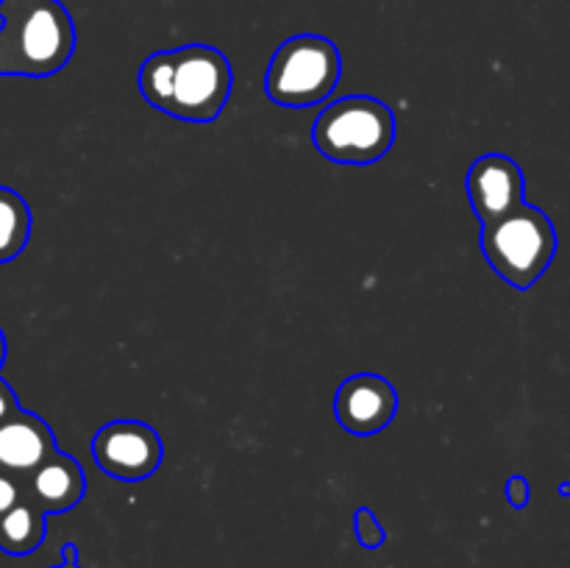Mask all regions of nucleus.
Wrapping results in <instances>:
<instances>
[{
  "label": "nucleus",
  "instance_id": "18",
  "mask_svg": "<svg viewBox=\"0 0 570 568\" xmlns=\"http://www.w3.org/2000/svg\"><path fill=\"white\" fill-rule=\"evenodd\" d=\"M6 351H9V345H6V334H3V329H0V368H3V362H6Z\"/></svg>",
  "mask_w": 570,
  "mask_h": 568
},
{
  "label": "nucleus",
  "instance_id": "6",
  "mask_svg": "<svg viewBox=\"0 0 570 568\" xmlns=\"http://www.w3.org/2000/svg\"><path fill=\"white\" fill-rule=\"evenodd\" d=\"M92 457L106 477L120 482H142L161 468L165 443L150 423L117 418L95 432Z\"/></svg>",
  "mask_w": 570,
  "mask_h": 568
},
{
  "label": "nucleus",
  "instance_id": "9",
  "mask_svg": "<svg viewBox=\"0 0 570 568\" xmlns=\"http://www.w3.org/2000/svg\"><path fill=\"white\" fill-rule=\"evenodd\" d=\"M22 482H26V496L45 516L70 512L87 493V473L81 462L61 449L45 457Z\"/></svg>",
  "mask_w": 570,
  "mask_h": 568
},
{
  "label": "nucleus",
  "instance_id": "16",
  "mask_svg": "<svg viewBox=\"0 0 570 568\" xmlns=\"http://www.w3.org/2000/svg\"><path fill=\"white\" fill-rule=\"evenodd\" d=\"M17 410H20V401H17L14 388H11V384L0 376V421H6V418Z\"/></svg>",
  "mask_w": 570,
  "mask_h": 568
},
{
  "label": "nucleus",
  "instance_id": "8",
  "mask_svg": "<svg viewBox=\"0 0 570 568\" xmlns=\"http://www.w3.org/2000/svg\"><path fill=\"white\" fill-rule=\"evenodd\" d=\"M468 200L476 221L493 223L527 204V178L521 165L507 154H484L468 167Z\"/></svg>",
  "mask_w": 570,
  "mask_h": 568
},
{
  "label": "nucleus",
  "instance_id": "13",
  "mask_svg": "<svg viewBox=\"0 0 570 568\" xmlns=\"http://www.w3.org/2000/svg\"><path fill=\"white\" fill-rule=\"evenodd\" d=\"M354 532L360 546H365V549H382L384 540H387V532H384L382 521H379L371 507H360L354 512Z\"/></svg>",
  "mask_w": 570,
  "mask_h": 568
},
{
  "label": "nucleus",
  "instance_id": "7",
  "mask_svg": "<svg viewBox=\"0 0 570 568\" xmlns=\"http://www.w3.org/2000/svg\"><path fill=\"white\" fill-rule=\"evenodd\" d=\"M334 415L348 434L371 438L399 415V390L379 373H354L334 393Z\"/></svg>",
  "mask_w": 570,
  "mask_h": 568
},
{
  "label": "nucleus",
  "instance_id": "15",
  "mask_svg": "<svg viewBox=\"0 0 570 568\" xmlns=\"http://www.w3.org/2000/svg\"><path fill=\"white\" fill-rule=\"evenodd\" d=\"M507 501H510L515 510H523V507L529 505V499H532V488H529V479L521 477V473H515V477L507 479Z\"/></svg>",
  "mask_w": 570,
  "mask_h": 568
},
{
  "label": "nucleus",
  "instance_id": "11",
  "mask_svg": "<svg viewBox=\"0 0 570 568\" xmlns=\"http://www.w3.org/2000/svg\"><path fill=\"white\" fill-rule=\"evenodd\" d=\"M45 535H48V516L28 496L6 516H0V551L3 555H31L45 543Z\"/></svg>",
  "mask_w": 570,
  "mask_h": 568
},
{
  "label": "nucleus",
  "instance_id": "20",
  "mask_svg": "<svg viewBox=\"0 0 570 568\" xmlns=\"http://www.w3.org/2000/svg\"><path fill=\"white\" fill-rule=\"evenodd\" d=\"M50 568H81L78 562H59V566H50Z\"/></svg>",
  "mask_w": 570,
  "mask_h": 568
},
{
  "label": "nucleus",
  "instance_id": "4",
  "mask_svg": "<svg viewBox=\"0 0 570 568\" xmlns=\"http://www.w3.org/2000/svg\"><path fill=\"white\" fill-rule=\"evenodd\" d=\"M343 56L337 45L321 33H295L271 56L265 72V95L284 109H309L337 89Z\"/></svg>",
  "mask_w": 570,
  "mask_h": 568
},
{
  "label": "nucleus",
  "instance_id": "12",
  "mask_svg": "<svg viewBox=\"0 0 570 568\" xmlns=\"http://www.w3.org/2000/svg\"><path fill=\"white\" fill-rule=\"evenodd\" d=\"M31 206L17 189L0 184V265L17 259L31 239Z\"/></svg>",
  "mask_w": 570,
  "mask_h": 568
},
{
  "label": "nucleus",
  "instance_id": "2",
  "mask_svg": "<svg viewBox=\"0 0 570 568\" xmlns=\"http://www.w3.org/2000/svg\"><path fill=\"white\" fill-rule=\"evenodd\" d=\"M393 109L373 95H345L323 106L312 123L317 154L337 165H373L384 159L395 143Z\"/></svg>",
  "mask_w": 570,
  "mask_h": 568
},
{
  "label": "nucleus",
  "instance_id": "5",
  "mask_svg": "<svg viewBox=\"0 0 570 568\" xmlns=\"http://www.w3.org/2000/svg\"><path fill=\"white\" fill-rule=\"evenodd\" d=\"M170 89L165 115L187 123H212L232 98L234 72L223 50L212 45H181L167 50Z\"/></svg>",
  "mask_w": 570,
  "mask_h": 568
},
{
  "label": "nucleus",
  "instance_id": "10",
  "mask_svg": "<svg viewBox=\"0 0 570 568\" xmlns=\"http://www.w3.org/2000/svg\"><path fill=\"white\" fill-rule=\"evenodd\" d=\"M59 449L56 434L37 412L17 410L0 421V471L26 479L39 462Z\"/></svg>",
  "mask_w": 570,
  "mask_h": 568
},
{
  "label": "nucleus",
  "instance_id": "17",
  "mask_svg": "<svg viewBox=\"0 0 570 568\" xmlns=\"http://www.w3.org/2000/svg\"><path fill=\"white\" fill-rule=\"evenodd\" d=\"M61 562H78L76 543H65V546H61Z\"/></svg>",
  "mask_w": 570,
  "mask_h": 568
},
{
  "label": "nucleus",
  "instance_id": "19",
  "mask_svg": "<svg viewBox=\"0 0 570 568\" xmlns=\"http://www.w3.org/2000/svg\"><path fill=\"white\" fill-rule=\"evenodd\" d=\"M560 496H568V499H570V482L560 484Z\"/></svg>",
  "mask_w": 570,
  "mask_h": 568
},
{
  "label": "nucleus",
  "instance_id": "1",
  "mask_svg": "<svg viewBox=\"0 0 570 568\" xmlns=\"http://www.w3.org/2000/svg\"><path fill=\"white\" fill-rule=\"evenodd\" d=\"M76 39L61 0H0V76H56L70 65Z\"/></svg>",
  "mask_w": 570,
  "mask_h": 568
},
{
  "label": "nucleus",
  "instance_id": "3",
  "mask_svg": "<svg viewBox=\"0 0 570 568\" xmlns=\"http://www.w3.org/2000/svg\"><path fill=\"white\" fill-rule=\"evenodd\" d=\"M479 248L495 276L510 287L529 290L554 262L557 228L540 206L523 204L499 221L484 223Z\"/></svg>",
  "mask_w": 570,
  "mask_h": 568
},
{
  "label": "nucleus",
  "instance_id": "14",
  "mask_svg": "<svg viewBox=\"0 0 570 568\" xmlns=\"http://www.w3.org/2000/svg\"><path fill=\"white\" fill-rule=\"evenodd\" d=\"M22 499H26V482L11 477V473L0 471V516H6V512H9L11 507L20 505Z\"/></svg>",
  "mask_w": 570,
  "mask_h": 568
}]
</instances>
